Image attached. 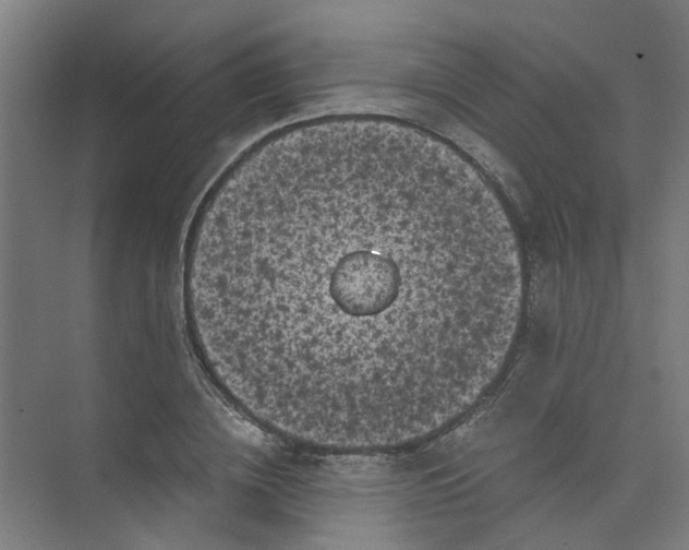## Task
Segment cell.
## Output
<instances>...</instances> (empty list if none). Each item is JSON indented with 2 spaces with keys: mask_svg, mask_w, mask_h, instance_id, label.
<instances>
[{
  "mask_svg": "<svg viewBox=\"0 0 689 550\" xmlns=\"http://www.w3.org/2000/svg\"><path fill=\"white\" fill-rule=\"evenodd\" d=\"M209 373L269 431L338 451L437 432L499 375L523 270L506 212L440 140L379 117L265 139L205 202L184 266Z\"/></svg>",
  "mask_w": 689,
  "mask_h": 550,
  "instance_id": "obj_1",
  "label": "cell"
}]
</instances>
